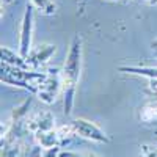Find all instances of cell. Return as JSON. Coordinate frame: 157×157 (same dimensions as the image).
I'll list each match as a JSON object with an SVG mask.
<instances>
[{"label": "cell", "mask_w": 157, "mask_h": 157, "mask_svg": "<svg viewBox=\"0 0 157 157\" xmlns=\"http://www.w3.org/2000/svg\"><path fill=\"white\" fill-rule=\"evenodd\" d=\"M58 152H60V149H58V148H54V149H46V152L43 154V157H58Z\"/></svg>", "instance_id": "cell-12"}, {"label": "cell", "mask_w": 157, "mask_h": 157, "mask_svg": "<svg viewBox=\"0 0 157 157\" xmlns=\"http://www.w3.org/2000/svg\"><path fill=\"white\" fill-rule=\"evenodd\" d=\"M5 2H10V0H5Z\"/></svg>", "instance_id": "cell-18"}, {"label": "cell", "mask_w": 157, "mask_h": 157, "mask_svg": "<svg viewBox=\"0 0 157 157\" xmlns=\"http://www.w3.org/2000/svg\"><path fill=\"white\" fill-rule=\"evenodd\" d=\"M121 2H124V3H127V2H130V0H121Z\"/></svg>", "instance_id": "cell-17"}, {"label": "cell", "mask_w": 157, "mask_h": 157, "mask_svg": "<svg viewBox=\"0 0 157 157\" xmlns=\"http://www.w3.org/2000/svg\"><path fill=\"white\" fill-rule=\"evenodd\" d=\"M60 91H61V74H58L57 69H54V72L52 71L47 72L43 83L39 85L36 94L44 104H52L55 102Z\"/></svg>", "instance_id": "cell-4"}, {"label": "cell", "mask_w": 157, "mask_h": 157, "mask_svg": "<svg viewBox=\"0 0 157 157\" xmlns=\"http://www.w3.org/2000/svg\"><path fill=\"white\" fill-rule=\"evenodd\" d=\"M57 52V46L55 44H39L38 47L32 49L30 55L27 57V61L30 64L32 69H38L43 68L46 63H49V60L55 55Z\"/></svg>", "instance_id": "cell-6"}, {"label": "cell", "mask_w": 157, "mask_h": 157, "mask_svg": "<svg viewBox=\"0 0 157 157\" xmlns=\"http://www.w3.org/2000/svg\"><path fill=\"white\" fill-rule=\"evenodd\" d=\"M71 124L74 129V134L82 138L96 141V143H107L110 140L109 135L99 126H96L94 123H91L88 120H83V118H75V120L71 121Z\"/></svg>", "instance_id": "cell-3"}, {"label": "cell", "mask_w": 157, "mask_h": 157, "mask_svg": "<svg viewBox=\"0 0 157 157\" xmlns=\"http://www.w3.org/2000/svg\"><path fill=\"white\" fill-rule=\"evenodd\" d=\"M149 82H151V88L157 91V78H149Z\"/></svg>", "instance_id": "cell-13"}, {"label": "cell", "mask_w": 157, "mask_h": 157, "mask_svg": "<svg viewBox=\"0 0 157 157\" xmlns=\"http://www.w3.org/2000/svg\"><path fill=\"white\" fill-rule=\"evenodd\" d=\"M30 2H32V5L36 10H39L46 16H52L55 13V10H57L54 0H30Z\"/></svg>", "instance_id": "cell-9"}, {"label": "cell", "mask_w": 157, "mask_h": 157, "mask_svg": "<svg viewBox=\"0 0 157 157\" xmlns=\"http://www.w3.org/2000/svg\"><path fill=\"white\" fill-rule=\"evenodd\" d=\"M141 157H157V146L143 145L141 146Z\"/></svg>", "instance_id": "cell-11"}, {"label": "cell", "mask_w": 157, "mask_h": 157, "mask_svg": "<svg viewBox=\"0 0 157 157\" xmlns=\"http://www.w3.org/2000/svg\"><path fill=\"white\" fill-rule=\"evenodd\" d=\"M107 2H120V0H107Z\"/></svg>", "instance_id": "cell-16"}, {"label": "cell", "mask_w": 157, "mask_h": 157, "mask_svg": "<svg viewBox=\"0 0 157 157\" xmlns=\"http://www.w3.org/2000/svg\"><path fill=\"white\" fill-rule=\"evenodd\" d=\"M33 5H27L21 24V32H19V47L17 52L27 58L32 52V41H33Z\"/></svg>", "instance_id": "cell-2"}, {"label": "cell", "mask_w": 157, "mask_h": 157, "mask_svg": "<svg viewBox=\"0 0 157 157\" xmlns=\"http://www.w3.org/2000/svg\"><path fill=\"white\" fill-rule=\"evenodd\" d=\"M35 135V140L36 143L41 148L44 149H54V148H58L60 143H61V138L58 135V130L57 129H49V130H39V132L33 134Z\"/></svg>", "instance_id": "cell-7"}, {"label": "cell", "mask_w": 157, "mask_h": 157, "mask_svg": "<svg viewBox=\"0 0 157 157\" xmlns=\"http://www.w3.org/2000/svg\"><path fill=\"white\" fill-rule=\"evenodd\" d=\"M145 2H148L151 5H157V0H145Z\"/></svg>", "instance_id": "cell-15"}, {"label": "cell", "mask_w": 157, "mask_h": 157, "mask_svg": "<svg viewBox=\"0 0 157 157\" xmlns=\"http://www.w3.org/2000/svg\"><path fill=\"white\" fill-rule=\"evenodd\" d=\"M0 54H2V63L11 64V66H16V68H21V69H27V71L32 69L29 61H27V58L22 57L19 52L16 54L14 50H11V49L2 46V52H0Z\"/></svg>", "instance_id": "cell-8"}, {"label": "cell", "mask_w": 157, "mask_h": 157, "mask_svg": "<svg viewBox=\"0 0 157 157\" xmlns=\"http://www.w3.org/2000/svg\"><path fill=\"white\" fill-rule=\"evenodd\" d=\"M151 49H152V52H154V54L157 55V39L151 43Z\"/></svg>", "instance_id": "cell-14"}, {"label": "cell", "mask_w": 157, "mask_h": 157, "mask_svg": "<svg viewBox=\"0 0 157 157\" xmlns=\"http://www.w3.org/2000/svg\"><path fill=\"white\" fill-rule=\"evenodd\" d=\"M25 126H27L29 132L32 134H36L39 130L55 129V116L49 110H39L25 120Z\"/></svg>", "instance_id": "cell-5"}, {"label": "cell", "mask_w": 157, "mask_h": 157, "mask_svg": "<svg viewBox=\"0 0 157 157\" xmlns=\"http://www.w3.org/2000/svg\"><path fill=\"white\" fill-rule=\"evenodd\" d=\"M82 58H83V47L80 35H75L69 44V50L66 60L61 68V93H63V109L64 115H71L74 107L75 90L78 83V77L82 71Z\"/></svg>", "instance_id": "cell-1"}, {"label": "cell", "mask_w": 157, "mask_h": 157, "mask_svg": "<svg viewBox=\"0 0 157 157\" xmlns=\"http://www.w3.org/2000/svg\"><path fill=\"white\" fill-rule=\"evenodd\" d=\"M58 157H99V155L85 154V152H75V151H60Z\"/></svg>", "instance_id": "cell-10"}]
</instances>
